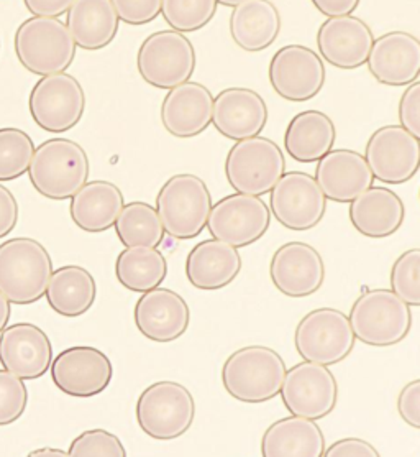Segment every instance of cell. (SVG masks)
Here are the masks:
<instances>
[{
    "label": "cell",
    "mask_w": 420,
    "mask_h": 457,
    "mask_svg": "<svg viewBox=\"0 0 420 457\" xmlns=\"http://www.w3.org/2000/svg\"><path fill=\"white\" fill-rule=\"evenodd\" d=\"M286 362L267 345H248L228 355L222 367V385L236 402L267 403L281 392Z\"/></svg>",
    "instance_id": "1"
},
{
    "label": "cell",
    "mask_w": 420,
    "mask_h": 457,
    "mask_svg": "<svg viewBox=\"0 0 420 457\" xmlns=\"http://www.w3.org/2000/svg\"><path fill=\"white\" fill-rule=\"evenodd\" d=\"M29 177L37 193L53 201L71 199L91 173L86 150L70 138H50L35 148Z\"/></svg>",
    "instance_id": "2"
},
{
    "label": "cell",
    "mask_w": 420,
    "mask_h": 457,
    "mask_svg": "<svg viewBox=\"0 0 420 457\" xmlns=\"http://www.w3.org/2000/svg\"><path fill=\"white\" fill-rule=\"evenodd\" d=\"M52 273V255L38 240L17 237L0 245V293L11 304L40 302Z\"/></svg>",
    "instance_id": "3"
},
{
    "label": "cell",
    "mask_w": 420,
    "mask_h": 457,
    "mask_svg": "<svg viewBox=\"0 0 420 457\" xmlns=\"http://www.w3.org/2000/svg\"><path fill=\"white\" fill-rule=\"evenodd\" d=\"M350 326L359 343L391 347L402 343L412 329V312L392 290H365L351 304Z\"/></svg>",
    "instance_id": "4"
},
{
    "label": "cell",
    "mask_w": 420,
    "mask_h": 457,
    "mask_svg": "<svg viewBox=\"0 0 420 457\" xmlns=\"http://www.w3.org/2000/svg\"><path fill=\"white\" fill-rule=\"evenodd\" d=\"M156 212L164 234L176 240L199 237L212 209V195L202 178L179 173L164 183L156 196Z\"/></svg>",
    "instance_id": "5"
},
{
    "label": "cell",
    "mask_w": 420,
    "mask_h": 457,
    "mask_svg": "<svg viewBox=\"0 0 420 457\" xmlns=\"http://www.w3.org/2000/svg\"><path fill=\"white\" fill-rule=\"evenodd\" d=\"M15 53L21 66L37 76L64 73L76 58V43L56 17H30L15 31Z\"/></svg>",
    "instance_id": "6"
},
{
    "label": "cell",
    "mask_w": 420,
    "mask_h": 457,
    "mask_svg": "<svg viewBox=\"0 0 420 457\" xmlns=\"http://www.w3.org/2000/svg\"><path fill=\"white\" fill-rule=\"evenodd\" d=\"M226 178L235 193L265 196L286 171V158L275 140L250 137L238 140L226 158Z\"/></svg>",
    "instance_id": "7"
},
{
    "label": "cell",
    "mask_w": 420,
    "mask_h": 457,
    "mask_svg": "<svg viewBox=\"0 0 420 457\" xmlns=\"http://www.w3.org/2000/svg\"><path fill=\"white\" fill-rule=\"evenodd\" d=\"M194 420V396L179 382H154L144 388L136 402L138 427L146 436L158 441L183 436Z\"/></svg>",
    "instance_id": "8"
},
{
    "label": "cell",
    "mask_w": 420,
    "mask_h": 457,
    "mask_svg": "<svg viewBox=\"0 0 420 457\" xmlns=\"http://www.w3.org/2000/svg\"><path fill=\"white\" fill-rule=\"evenodd\" d=\"M197 54L185 33L154 31L144 38L136 54V68L144 83L169 91L193 78Z\"/></svg>",
    "instance_id": "9"
},
{
    "label": "cell",
    "mask_w": 420,
    "mask_h": 457,
    "mask_svg": "<svg viewBox=\"0 0 420 457\" xmlns=\"http://www.w3.org/2000/svg\"><path fill=\"white\" fill-rule=\"evenodd\" d=\"M355 334L349 316L335 308H318L299 321L294 344L299 355L316 364L337 365L355 347Z\"/></svg>",
    "instance_id": "10"
},
{
    "label": "cell",
    "mask_w": 420,
    "mask_h": 457,
    "mask_svg": "<svg viewBox=\"0 0 420 457\" xmlns=\"http://www.w3.org/2000/svg\"><path fill=\"white\" fill-rule=\"evenodd\" d=\"M33 122L50 134L70 132L81 122L86 111V93L71 74L41 76L29 99Z\"/></svg>",
    "instance_id": "11"
},
{
    "label": "cell",
    "mask_w": 420,
    "mask_h": 457,
    "mask_svg": "<svg viewBox=\"0 0 420 457\" xmlns=\"http://www.w3.org/2000/svg\"><path fill=\"white\" fill-rule=\"evenodd\" d=\"M279 395L291 415L318 421L339 403V384L327 365L304 361L286 370Z\"/></svg>",
    "instance_id": "12"
},
{
    "label": "cell",
    "mask_w": 420,
    "mask_h": 457,
    "mask_svg": "<svg viewBox=\"0 0 420 457\" xmlns=\"http://www.w3.org/2000/svg\"><path fill=\"white\" fill-rule=\"evenodd\" d=\"M269 211L283 228L304 232L322 222L327 211V198L312 175L306 171H284L269 191Z\"/></svg>",
    "instance_id": "13"
},
{
    "label": "cell",
    "mask_w": 420,
    "mask_h": 457,
    "mask_svg": "<svg viewBox=\"0 0 420 457\" xmlns=\"http://www.w3.org/2000/svg\"><path fill=\"white\" fill-rule=\"evenodd\" d=\"M269 83L289 103H308L324 89L327 71L318 53L304 45H286L269 62Z\"/></svg>",
    "instance_id": "14"
},
{
    "label": "cell",
    "mask_w": 420,
    "mask_h": 457,
    "mask_svg": "<svg viewBox=\"0 0 420 457\" xmlns=\"http://www.w3.org/2000/svg\"><path fill=\"white\" fill-rule=\"evenodd\" d=\"M271 224V211L259 196L235 193L216 203L207 218L214 239L243 249L261 239Z\"/></svg>",
    "instance_id": "15"
},
{
    "label": "cell",
    "mask_w": 420,
    "mask_h": 457,
    "mask_svg": "<svg viewBox=\"0 0 420 457\" xmlns=\"http://www.w3.org/2000/svg\"><path fill=\"white\" fill-rule=\"evenodd\" d=\"M363 156L375 179L404 185L419 171L420 138L400 125H384L371 134Z\"/></svg>",
    "instance_id": "16"
},
{
    "label": "cell",
    "mask_w": 420,
    "mask_h": 457,
    "mask_svg": "<svg viewBox=\"0 0 420 457\" xmlns=\"http://www.w3.org/2000/svg\"><path fill=\"white\" fill-rule=\"evenodd\" d=\"M53 384L64 395L91 398L101 395L112 382L109 355L91 345H74L58 353L50 365Z\"/></svg>",
    "instance_id": "17"
},
{
    "label": "cell",
    "mask_w": 420,
    "mask_h": 457,
    "mask_svg": "<svg viewBox=\"0 0 420 457\" xmlns=\"http://www.w3.org/2000/svg\"><path fill=\"white\" fill-rule=\"evenodd\" d=\"M269 277L284 296L308 298L322 288L325 263L316 247L306 242H287L273 253Z\"/></svg>",
    "instance_id": "18"
},
{
    "label": "cell",
    "mask_w": 420,
    "mask_h": 457,
    "mask_svg": "<svg viewBox=\"0 0 420 457\" xmlns=\"http://www.w3.org/2000/svg\"><path fill=\"white\" fill-rule=\"evenodd\" d=\"M134 320L136 329L148 341L175 343L189 328L191 310L179 293L156 287L142 293L135 304Z\"/></svg>",
    "instance_id": "19"
},
{
    "label": "cell",
    "mask_w": 420,
    "mask_h": 457,
    "mask_svg": "<svg viewBox=\"0 0 420 457\" xmlns=\"http://www.w3.org/2000/svg\"><path fill=\"white\" fill-rule=\"evenodd\" d=\"M373 42L371 27L355 15L328 17L317 30L318 56L339 70L365 66Z\"/></svg>",
    "instance_id": "20"
},
{
    "label": "cell",
    "mask_w": 420,
    "mask_h": 457,
    "mask_svg": "<svg viewBox=\"0 0 420 457\" xmlns=\"http://www.w3.org/2000/svg\"><path fill=\"white\" fill-rule=\"evenodd\" d=\"M52 361V341L38 326L17 322L0 333V364L21 380L41 378Z\"/></svg>",
    "instance_id": "21"
},
{
    "label": "cell",
    "mask_w": 420,
    "mask_h": 457,
    "mask_svg": "<svg viewBox=\"0 0 420 457\" xmlns=\"http://www.w3.org/2000/svg\"><path fill=\"white\" fill-rule=\"evenodd\" d=\"M369 73L384 86L402 87L420 76V40L408 31H390L375 38L368 54Z\"/></svg>",
    "instance_id": "22"
},
{
    "label": "cell",
    "mask_w": 420,
    "mask_h": 457,
    "mask_svg": "<svg viewBox=\"0 0 420 457\" xmlns=\"http://www.w3.org/2000/svg\"><path fill=\"white\" fill-rule=\"evenodd\" d=\"M265 99L248 87H226L214 97L212 124L228 140L257 137L268 124Z\"/></svg>",
    "instance_id": "23"
},
{
    "label": "cell",
    "mask_w": 420,
    "mask_h": 457,
    "mask_svg": "<svg viewBox=\"0 0 420 457\" xmlns=\"http://www.w3.org/2000/svg\"><path fill=\"white\" fill-rule=\"evenodd\" d=\"M214 96L204 84L195 81L176 86L161 104V124L176 138L201 136L212 124Z\"/></svg>",
    "instance_id": "24"
},
{
    "label": "cell",
    "mask_w": 420,
    "mask_h": 457,
    "mask_svg": "<svg viewBox=\"0 0 420 457\" xmlns=\"http://www.w3.org/2000/svg\"><path fill=\"white\" fill-rule=\"evenodd\" d=\"M314 178L324 196L340 204H349L375 183L365 156L350 148H332L322 156Z\"/></svg>",
    "instance_id": "25"
},
{
    "label": "cell",
    "mask_w": 420,
    "mask_h": 457,
    "mask_svg": "<svg viewBox=\"0 0 420 457\" xmlns=\"http://www.w3.org/2000/svg\"><path fill=\"white\" fill-rule=\"evenodd\" d=\"M349 204L351 226L368 239L394 236L406 219L402 199L390 187H369Z\"/></svg>",
    "instance_id": "26"
},
{
    "label": "cell",
    "mask_w": 420,
    "mask_h": 457,
    "mask_svg": "<svg viewBox=\"0 0 420 457\" xmlns=\"http://www.w3.org/2000/svg\"><path fill=\"white\" fill-rule=\"evenodd\" d=\"M242 265V255L234 245L218 239L202 240L185 259V277L197 290H222L235 281Z\"/></svg>",
    "instance_id": "27"
},
{
    "label": "cell",
    "mask_w": 420,
    "mask_h": 457,
    "mask_svg": "<svg viewBox=\"0 0 420 457\" xmlns=\"http://www.w3.org/2000/svg\"><path fill=\"white\" fill-rule=\"evenodd\" d=\"M66 27L76 46L86 52H99L115 40L120 19L112 0H74L66 12Z\"/></svg>",
    "instance_id": "28"
},
{
    "label": "cell",
    "mask_w": 420,
    "mask_h": 457,
    "mask_svg": "<svg viewBox=\"0 0 420 457\" xmlns=\"http://www.w3.org/2000/svg\"><path fill=\"white\" fill-rule=\"evenodd\" d=\"M281 27V13L271 0H245L230 15L232 40L246 53L268 50L276 42Z\"/></svg>",
    "instance_id": "29"
},
{
    "label": "cell",
    "mask_w": 420,
    "mask_h": 457,
    "mask_svg": "<svg viewBox=\"0 0 420 457\" xmlns=\"http://www.w3.org/2000/svg\"><path fill=\"white\" fill-rule=\"evenodd\" d=\"M125 198L120 187L105 179L87 181L74 195L70 204L72 222L89 234H101L113 228Z\"/></svg>",
    "instance_id": "30"
},
{
    "label": "cell",
    "mask_w": 420,
    "mask_h": 457,
    "mask_svg": "<svg viewBox=\"0 0 420 457\" xmlns=\"http://www.w3.org/2000/svg\"><path fill=\"white\" fill-rule=\"evenodd\" d=\"M325 436L314 420L287 416L275 421L261 437L265 457H322Z\"/></svg>",
    "instance_id": "31"
},
{
    "label": "cell",
    "mask_w": 420,
    "mask_h": 457,
    "mask_svg": "<svg viewBox=\"0 0 420 457\" xmlns=\"http://www.w3.org/2000/svg\"><path fill=\"white\" fill-rule=\"evenodd\" d=\"M337 129L322 111H304L291 119L284 134L287 155L299 163H316L335 145Z\"/></svg>",
    "instance_id": "32"
},
{
    "label": "cell",
    "mask_w": 420,
    "mask_h": 457,
    "mask_svg": "<svg viewBox=\"0 0 420 457\" xmlns=\"http://www.w3.org/2000/svg\"><path fill=\"white\" fill-rule=\"evenodd\" d=\"M53 312L62 318H79L89 312L97 298L93 273L79 265H64L54 270L45 291Z\"/></svg>",
    "instance_id": "33"
},
{
    "label": "cell",
    "mask_w": 420,
    "mask_h": 457,
    "mask_svg": "<svg viewBox=\"0 0 420 457\" xmlns=\"http://www.w3.org/2000/svg\"><path fill=\"white\" fill-rule=\"evenodd\" d=\"M115 277L123 288L144 293L168 277V262L156 247H125L115 262Z\"/></svg>",
    "instance_id": "34"
},
{
    "label": "cell",
    "mask_w": 420,
    "mask_h": 457,
    "mask_svg": "<svg viewBox=\"0 0 420 457\" xmlns=\"http://www.w3.org/2000/svg\"><path fill=\"white\" fill-rule=\"evenodd\" d=\"M113 228L125 247H158L164 239L163 224L156 209L142 201L125 204Z\"/></svg>",
    "instance_id": "35"
},
{
    "label": "cell",
    "mask_w": 420,
    "mask_h": 457,
    "mask_svg": "<svg viewBox=\"0 0 420 457\" xmlns=\"http://www.w3.org/2000/svg\"><path fill=\"white\" fill-rule=\"evenodd\" d=\"M35 144L31 137L15 127L0 129V183L23 177L30 167Z\"/></svg>",
    "instance_id": "36"
},
{
    "label": "cell",
    "mask_w": 420,
    "mask_h": 457,
    "mask_svg": "<svg viewBox=\"0 0 420 457\" xmlns=\"http://www.w3.org/2000/svg\"><path fill=\"white\" fill-rule=\"evenodd\" d=\"M217 7V0H163L161 15L171 30L193 33L212 21Z\"/></svg>",
    "instance_id": "37"
},
{
    "label": "cell",
    "mask_w": 420,
    "mask_h": 457,
    "mask_svg": "<svg viewBox=\"0 0 420 457\" xmlns=\"http://www.w3.org/2000/svg\"><path fill=\"white\" fill-rule=\"evenodd\" d=\"M391 290L410 308L420 306V250H406L391 269Z\"/></svg>",
    "instance_id": "38"
},
{
    "label": "cell",
    "mask_w": 420,
    "mask_h": 457,
    "mask_svg": "<svg viewBox=\"0 0 420 457\" xmlns=\"http://www.w3.org/2000/svg\"><path fill=\"white\" fill-rule=\"evenodd\" d=\"M68 456L72 457H125L127 451L122 441L105 429H87L76 437L70 446Z\"/></svg>",
    "instance_id": "39"
},
{
    "label": "cell",
    "mask_w": 420,
    "mask_h": 457,
    "mask_svg": "<svg viewBox=\"0 0 420 457\" xmlns=\"http://www.w3.org/2000/svg\"><path fill=\"white\" fill-rule=\"evenodd\" d=\"M29 405L25 382L5 369H0V427L21 420Z\"/></svg>",
    "instance_id": "40"
},
{
    "label": "cell",
    "mask_w": 420,
    "mask_h": 457,
    "mask_svg": "<svg viewBox=\"0 0 420 457\" xmlns=\"http://www.w3.org/2000/svg\"><path fill=\"white\" fill-rule=\"evenodd\" d=\"M161 2L163 0H112V5L120 21L142 27L161 15Z\"/></svg>",
    "instance_id": "41"
},
{
    "label": "cell",
    "mask_w": 420,
    "mask_h": 457,
    "mask_svg": "<svg viewBox=\"0 0 420 457\" xmlns=\"http://www.w3.org/2000/svg\"><path fill=\"white\" fill-rule=\"evenodd\" d=\"M399 122L412 136L420 138V83L408 86L399 101Z\"/></svg>",
    "instance_id": "42"
},
{
    "label": "cell",
    "mask_w": 420,
    "mask_h": 457,
    "mask_svg": "<svg viewBox=\"0 0 420 457\" xmlns=\"http://www.w3.org/2000/svg\"><path fill=\"white\" fill-rule=\"evenodd\" d=\"M398 413L404 423L414 429L420 428V380L406 385L398 396Z\"/></svg>",
    "instance_id": "43"
},
{
    "label": "cell",
    "mask_w": 420,
    "mask_h": 457,
    "mask_svg": "<svg viewBox=\"0 0 420 457\" xmlns=\"http://www.w3.org/2000/svg\"><path fill=\"white\" fill-rule=\"evenodd\" d=\"M325 457H380L378 449L359 437H345L325 447Z\"/></svg>",
    "instance_id": "44"
},
{
    "label": "cell",
    "mask_w": 420,
    "mask_h": 457,
    "mask_svg": "<svg viewBox=\"0 0 420 457\" xmlns=\"http://www.w3.org/2000/svg\"><path fill=\"white\" fill-rule=\"evenodd\" d=\"M19 224V203L11 189L0 185V239L7 237Z\"/></svg>",
    "instance_id": "45"
},
{
    "label": "cell",
    "mask_w": 420,
    "mask_h": 457,
    "mask_svg": "<svg viewBox=\"0 0 420 457\" xmlns=\"http://www.w3.org/2000/svg\"><path fill=\"white\" fill-rule=\"evenodd\" d=\"M25 7L35 17H62L70 11L74 0H23Z\"/></svg>",
    "instance_id": "46"
},
{
    "label": "cell",
    "mask_w": 420,
    "mask_h": 457,
    "mask_svg": "<svg viewBox=\"0 0 420 457\" xmlns=\"http://www.w3.org/2000/svg\"><path fill=\"white\" fill-rule=\"evenodd\" d=\"M314 7L325 17H342L351 15L358 9L361 0H310Z\"/></svg>",
    "instance_id": "47"
},
{
    "label": "cell",
    "mask_w": 420,
    "mask_h": 457,
    "mask_svg": "<svg viewBox=\"0 0 420 457\" xmlns=\"http://www.w3.org/2000/svg\"><path fill=\"white\" fill-rule=\"evenodd\" d=\"M11 302L0 293V333L7 328L11 320Z\"/></svg>",
    "instance_id": "48"
},
{
    "label": "cell",
    "mask_w": 420,
    "mask_h": 457,
    "mask_svg": "<svg viewBox=\"0 0 420 457\" xmlns=\"http://www.w3.org/2000/svg\"><path fill=\"white\" fill-rule=\"evenodd\" d=\"M29 456H68V453L62 451V449H56V447H40V449H37V451H31Z\"/></svg>",
    "instance_id": "49"
},
{
    "label": "cell",
    "mask_w": 420,
    "mask_h": 457,
    "mask_svg": "<svg viewBox=\"0 0 420 457\" xmlns=\"http://www.w3.org/2000/svg\"><path fill=\"white\" fill-rule=\"evenodd\" d=\"M242 2H245V0H217V4H220V5H224V7H236L238 4H242Z\"/></svg>",
    "instance_id": "50"
}]
</instances>
